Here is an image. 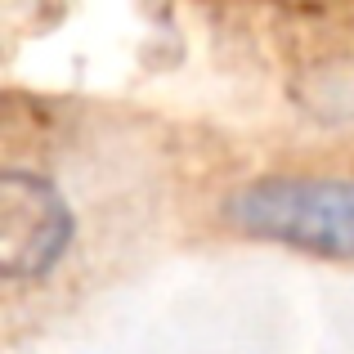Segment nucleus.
<instances>
[{
    "label": "nucleus",
    "mask_w": 354,
    "mask_h": 354,
    "mask_svg": "<svg viewBox=\"0 0 354 354\" xmlns=\"http://www.w3.org/2000/svg\"><path fill=\"white\" fill-rule=\"evenodd\" d=\"M238 229L319 256H354V180H265L229 207Z\"/></svg>",
    "instance_id": "1"
},
{
    "label": "nucleus",
    "mask_w": 354,
    "mask_h": 354,
    "mask_svg": "<svg viewBox=\"0 0 354 354\" xmlns=\"http://www.w3.org/2000/svg\"><path fill=\"white\" fill-rule=\"evenodd\" d=\"M72 238V216L45 180L9 171L0 180V269L5 278L45 274Z\"/></svg>",
    "instance_id": "2"
}]
</instances>
